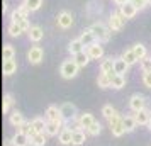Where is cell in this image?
I'll list each match as a JSON object with an SVG mask.
<instances>
[{
	"mask_svg": "<svg viewBox=\"0 0 151 146\" xmlns=\"http://www.w3.org/2000/svg\"><path fill=\"white\" fill-rule=\"evenodd\" d=\"M90 31L93 32V36H95V39L99 42H107L110 39V34H112L109 26H105L104 22H93L90 26Z\"/></svg>",
	"mask_w": 151,
	"mask_h": 146,
	"instance_id": "cell-1",
	"label": "cell"
},
{
	"mask_svg": "<svg viewBox=\"0 0 151 146\" xmlns=\"http://www.w3.org/2000/svg\"><path fill=\"white\" fill-rule=\"evenodd\" d=\"M122 119L124 116L121 112H117L109 119V127H110V132H112V136H116V138H121L122 134H126V129H124V124H122Z\"/></svg>",
	"mask_w": 151,
	"mask_h": 146,
	"instance_id": "cell-2",
	"label": "cell"
},
{
	"mask_svg": "<svg viewBox=\"0 0 151 146\" xmlns=\"http://www.w3.org/2000/svg\"><path fill=\"white\" fill-rule=\"evenodd\" d=\"M78 70H80V66L76 65L75 60H65L60 66V73L65 80H71L78 75Z\"/></svg>",
	"mask_w": 151,
	"mask_h": 146,
	"instance_id": "cell-3",
	"label": "cell"
},
{
	"mask_svg": "<svg viewBox=\"0 0 151 146\" xmlns=\"http://www.w3.org/2000/svg\"><path fill=\"white\" fill-rule=\"evenodd\" d=\"M60 111H61V117L63 121L68 124L70 121H75L78 117V111H76V105L71 104V102H65V104L60 105Z\"/></svg>",
	"mask_w": 151,
	"mask_h": 146,
	"instance_id": "cell-4",
	"label": "cell"
},
{
	"mask_svg": "<svg viewBox=\"0 0 151 146\" xmlns=\"http://www.w3.org/2000/svg\"><path fill=\"white\" fill-rule=\"evenodd\" d=\"M126 17L121 14V10H117V12H112L109 15V29L112 32H116V31H121L124 27V24H126Z\"/></svg>",
	"mask_w": 151,
	"mask_h": 146,
	"instance_id": "cell-5",
	"label": "cell"
},
{
	"mask_svg": "<svg viewBox=\"0 0 151 146\" xmlns=\"http://www.w3.org/2000/svg\"><path fill=\"white\" fill-rule=\"evenodd\" d=\"M129 109L134 114L139 111H143V109H146V97L141 95V93H132L129 99Z\"/></svg>",
	"mask_w": 151,
	"mask_h": 146,
	"instance_id": "cell-6",
	"label": "cell"
},
{
	"mask_svg": "<svg viewBox=\"0 0 151 146\" xmlns=\"http://www.w3.org/2000/svg\"><path fill=\"white\" fill-rule=\"evenodd\" d=\"M42 58H44V51H42L41 46H31L27 51V61L31 65H39L42 61Z\"/></svg>",
	"mask_w": 151,
	"mask_h": 146,
	"instance_id": "cell-7",
	"label": "cell"
},
{
	"mask_svg": "<svg viewBox=\"0 0 151 146\" xmlns=\"http://www.w3.org/2000/svg\"><path fill=\"white\" fill-rule=\"evenodd\" d=\"M56 24H58V27H61V29H70L73 26V15H71V12H68V10L60 12L58 17H56Z\"/></svg>",
	"mask_w": 151,
	"mask_h": 146,
	"instance_id": "cell-8",
	"label": "cell"
},
{
	"mask_svg": "<svg viewBox=\"0 0 151 146\" xmlns=\"http://www.w3.org/2000/svg\"><path fill=\"white\" fill-rule=\"evenodd\" d=\"M85 51L90 56V60H102L104 58V46H102V42H99V41H95L93 44L87 46Z\"/></svg>",
	"mask_w": 151,
	"mask_h": 146,
	"instance_id": "cell-9",
	"label": "cell"
},
{
	"mask_svg": "<svg viewBox=\"0 0 151 146\" xmlns=\"http://www.w3.org/2000/svg\"><path fill=\"white\" fill-rule=\"evenodd\" d=\"M66 126L65 121H48V126H46V134L48 136H60L61 129Z\"/></svg>",
	"mask_w": 151,
	"mask_h": 146,
	"instance_id": "cell-10",
	"label": "cell"
},
{
	"mask_svg": "<svg viewBox=\"0 0 151 146\" xmlns=\"http://www.w3.org/2000/svg\"><path fill=\"white\" fill-rule=\"evenodd\" d=\"M76 122L80 124V127H82V129L85 127V131H87L90 126L95 122V119H93V114H90V112H82V114H78Z\"/></svg>",
	"mask_w": 151,
	"mask_h": 146,
	"instance_id": "cell-11",
	"label": "cell"
},
{
	"mask_svg": "<svg viewBox=\"0 0 151 146\" xmlns=\"http://www.w3.org/2000/svg\"><path fill=\"white\" fill-rule=\"evenodd\" d=\"M58 141H60L63 146L71 145V141H73V129H70L68 124H66V126H65V127L61 129L60 136H58Z\"/></svg>",
	"mask_w": 151,
	"mask_h": 146,
	"instance_id": "cell-12",
	"label": "cell"
},
{
	"mask_svg": "<svg viewBox=\"0 0 151 146\" xmlns=\"http://www.w3.org/2000/svg\"><path fill=\"white\" fill-rule=\"evenodd\" d=\"M27 37H29V41L39 42L44 37V31H42L41 26H31V29L27 31Z\"/></svg>",
	"mask_w": 151,
	"mask_h": 146,
	"instance_id": "cell-13",
	"label": "cell"
},
{
	"mask_svg": "<svg viewBox=\"0 0 151 146\" xmlns=\"http://www.w3.org/2000/svg\"><path fill=\"white\" fill-rule=\"evenodd\" d=\"M127 70H129V65L124 61L122 56L114 58V73H117V75H126Z\"/></svg>",
	"mask_w": 151,
	"mask_h": 146,
	"instance_id": "cell-14",
	"label": "cell"
},
{
	"mask_svg": "<svg viewBox=\"0 0 151 146\" xmlns=\"http://www.w3.org/2000/svg\"><path fill=\"white\" fill-rule=\"evenodd\" d=\"M134 117H136L137 126H148V122L151 121V111L150 109H143V111L136 112Z\"/></svg>",
	"mask_w": 151,
	"mask_h": 146,
	"instance_id": "cell-15",
	"label": "cell"
},
{
	"mask_svg": "<svg viewBox=\"0 0 151 146\" xmlns=\"http://www.w3.org/2000/svg\"><path fill=\"white\" fill-rule=\"evenodd\" d=\"M85 44H83L82 41H80V37H76V39H71L68 44V53L70 55H78V53H82V51H85Z\"/></svg>",
	"mask_w": 151,
	"mask_h": 146,
	"instance_id": "cell-16",
	"label": "cell"
},
{
	"mask_svg": "<svg viewBox=\"0 0 151 146\" xmlns=\"http://www.w3.org/2000/svg\"><path fill=\"white\" fill-rule=\"evenodd\" d=\"M2 71H4L5 77L14 75L15 71H17V61L15 60H4V63H2Z\"/></svg>",
	"mask_w": 151,
	"mask_h": 146,
	"instance_id": "cell-17",
	"label": "cell"
},
{
	"mask_svg": "<svg viewBox=\"0 0 151 146\" xmlns=\"http://www.w3.org/2000/svg\"><path fill=\"white\" fill-rule=\"evenodd\" d=\"M9 122H10V126H14V127H21L24 122H26V119H24V114L19 111H14L10 112V116H9Z\"/></svg>",
	"mask_w": 151,
	"mask_h": 146,
	"instance_id": "cell-18",
	"label": "cell"
},
{
	"mask_svg": "<svg viewBox=\"0 0 151 146\" xmlns=\"http://www.w3.org/2000/svg\"><path fill=\"white\" fill-rule=\"evenodd\" d=\"M44 117L48 119V121H63L61 111H60V107H56V105H49L48 109H46Z\"/></svg>",
	"mask_w": 151,
	"mask_h": 146,
	"instance_id": "cell-19",
	"label": "cell"
},
{
	"mask_svg": "<svg viewBox=\"0 0 151 146\" xmlns=\"http://www.w3.org/2000/svg\"><path fill=\"white\" fill-rule=\"evenodd\" d=\"M12 143H14V146H29V143H31V138H29L26 132L17 131V132L14 134V138H12Z\"/></svg>",
	"mask_w": 151,
	"mask_h": 146,
	"instance_id": "cell-20",
	"label": "cell"
},
{
	"mask_svg": "<svg viewBox=\"0 0 151 146\" xmlns=\"http://www.w3.org/2000/svg\"><path fill=\"white\" fill-rule=\"evenodd\" d=\"M119 10H121V14H122L126 19H132V17H136V14H137V9L134 7L132 2L126 4V5H122V7H119Z\"/></svg>",
	"mask_w": 151,
	"mask_h": 146,
	"instance_id": "cell-21",
	"label": "cell"
},
{
	"mask_svg": "<svg viewBox=\"0 0 151 146\" xmlns=\"http://www.w3.org/2000/svg\"><path fill=\"white\" fill-rule=\"evenodd\" d=\"M31 124H32V127L36 129V132H46V126H48V119L46 117H34L32 121H31Z\"/></svg>",
	"mask_w": 151,
	"mask_h": 146,
	"instance_id": "cell-22",
	"label": "cell"
},
{
	"mask_svg": "<svg viewBox=\"0 0 151 146\" xmlns=\"http://www.w3.org/2000/svg\"><path fill=\"white\" fill-rule=\"evenodd\" d=\"M112 75H114V73H100V75L97 77V85H99L100 88H110Z\"/></svg>",
	"mask_w": 151,
	"mask_h": 146,
	"instance_id": "cell-23",
	"label": "cell"
},
{
	"mask_svg": "<svg viewBox=\"0 0 151 146\" xmlns=\"http://www.w3.org/2000/svg\"><path fill=\"white\" fill-rule=\"evenodd\" d=\"M110 87L116 88V90L124 88L126 87V75H117V73H114L112 75V82H110Z\"/></svg>",
	"mask_w": 151,
	"mask_h": 146,
	"instance_id": "cell-24",
	"label": "cell"
},
{
	"mask_svg": "<svg viewBox=\"0 0 151 146\" xmlns=\"http://www.w3.org/2000/svg\"><path fill=\"white\" fill-rule=\"evenodd\" d=\"M122 124H124V129H126V132H132V131H134V129H136V126H137L134 114H132V116H124Z\"/></svg>",
	"mask_w": 151,
	"mask_h": 146,
	"instance_id": "cell-25",
	"label": "cell"
},
{
	"mask_svg": "<svg viewBox=\"0 0 151 146\" xmlns=\"http://www.w3.org/2000/svg\"><path fill=\"white\" fill-rule=\"evenodd\" d=\"M80 41H82L83 44H85V48H87V46H90V44H93L97 39H95V36H93V32H92L90 27H88V29H85L82 34H80Z\"/></svg>",
	"mask_w": 151,
	"mask_h": 146,
	"instance_id": "cell-26",
	"label": "cell"
},
{
	"mask_svg": "<svg viewBox=\"0 0 151 146\" xmlns=\"http://www.w3.org/2000/svg\"><path fill=\"white\" fill-rule=\"evenodd\" d=\"M85 141H87V134H85L83 129L73 131V141H71V145H73V146H82Z\"/></svg>",
	"mask_w": 151,
	"mask_h": 146,
	"instance_id": "cell-27",
	"label": "cell"
},
{
	"mask_svg": "<svg viewBox=\"0 0 151 146\" xmlns=\"http://www.w3.org/2000/svg\"><path fill=\"white\" fill-rule=\"evenodd\" d=\"M132 51H134V55H136V58L139 61L148 56V49H146V46H144L143 42H136V44L132 46Z\"/></svg>",
	"mask_w": 151,
	"mask_h": 146,
	"instance_id": "cell-28",
	"label": "cell"
},
{
	"mask_svg": "<svg viewBox=\"0 0 151 146\" xmlns=\"http://www.w3.org/2000/svg\"><path fill=\"white\" fill-rule=\"evenodd\" d=\"M100 73H114V58H105L100 61Z\"/></svg>",
	"mask_w": 151,
	"mask_h": 146,
	"instance_id": "cell-29",
	"label": "cell"
},
{
	"mask_svg": "<svg viewBox=\"0 0 151 146\" xmlns=\"http://www.w3.org/2000/svg\"><path fill=\"white\" fill-rule=\"evenodd\" d=\"M73 60L76 61V65H78L80 68H85L90 63V56L87 55V51H82V53H78V55L73 56Z\"/></svg>",
	"mask_w": 151,
	"mask_h": 146,
	"instance_id": "cell-30",
	"label": "cell"
},
{
	"mask_svg": "<svg viewBox=\"0 0 151 146\" xmlns=\"http://www.w3.org/2000/svg\"><path fill=\"white\" fill-rule=\"evenodd\" d=\"M46 141H48V134L46 132H37V134H34L31 138V145L32 146H44Z\"/></svg>",
	"mask_w": 151,
	"mask_h": 146,
	"instance_id": "cell-31",
	"label": "cell"
},
{
	"mask_svg": "<svg viewBox=\"0 0 151 146\" xmlns=\"http://www.w3.org/2000/svg\"><path fill=\"white\" fill-rule=\"evenodd\" d=\"M7 31H9V36H12V37H19V36L24 32V29L21 27L19 22H10L9 27H7Z\"/></svg>",
	"mask_w": 151,
	"mask_h": 146,
	"instance_id": "cell-32",
	"label": "cell"
},
{
	"mask_svg": "<svg viewBox=\"0 0 151 146\" xmlns=\"http://www.w3.org/2000/svg\"><path fill=\"white\" fill-rule=\"evenodd\" d=\"M122 58H124V61L127 63L129 66H132L134 63H137L139 60L136 58V55H134V51H132V48H129V49H126L122 53Z\"/></svg>",
	"mask_w": 151,
	"mask_h": 146,
	"instance_id": "cell-33",
	"label": "cell"
},
{
	"mask_svg": "<svg viewBox=\"0 0 151 146\" xmlns=\"http://www.w3.org/2000/svg\"><path fill=\"white\" fill-rule=\"evenodd\" d=\"M2 58H4V60H15V49H14L12 44H4Z\"/></svg>",
	"mask_w": 151,
	"mask_h": 146,
	"instance_id": "cell-34",
	"label": "cell"
},
{
	"mask_svg": "<svg viewBox=\"0 0 151 146\" xmlns=\"http://www.w3.org/2000/svg\"><path fill=\"white\" fill-rule=\"evenodd\" d=\"M22 4H24L31 12H37L42 5V0H22Z\"/></svg>",
	"mask_w": 151,
	"mask_h": 146,
	"instance_id": "cell-35",
	"label": "cell"
},
{
	"mask_svg": "<svg viewBox=\"0 0 151 146\" xmlns=\"http://www.w3.org/2000/svg\"><path fill=\"white\" fill-rule=\"evenodd\" d=\"M12 104H14V97H12V93H5V95H4V104H2V111H4V114H7V112L10 111Z\"/></svg>",
	"mask_w": 151,
	"mask_h": 146,
	"instance_id": "cell-36",
	"label": "cell"
},
{
	"mask_svg": "<svg viewBox=\"0 0 151 146\" xmlns=\"http://www.w3.org/2000/svg\"><path fill=\"white\" fill-rule=\"evenodd\" d=\"M19 131H22V132H26V134H27L29 138H32V136H34V134H37V132H36V129L34 127H32V124H31V121H26V122H24V124L21 126V127H19Z\"/></svg>",
	"mask_w": 151,
	"mask_h": 146,
	"instance_id": "cell-37",
	"label": "cell"
},
{
	"mask_svg": "<svg viewBox=\"0 0 151 146\" xmlns=\"http://www.w3.org/2000/svg\"><path fill=\"white\" fill-rule=\"evenodd\" d=\"M114 114H116V109L112 107V104H105V105L102 107V116L107 119V121H109V119L112 117Z\"/></svg>",
	"mask_w": 151,
	"mask_h": 146,
	"instance_id": "cell-38",
	"label": "cell"
},
{
	"mask_svg": "<svg viewBox=\"0 0 151 146\" xmlns=\"http://www.w3.org/2000/svg\"><path fill=\"white\" fill-rule=\"evenodd\" d=\"M100 131H102V126H100V122H99V121H95V122H93V124L87 129V132H88L90 136H99V134H100Z\"/></svg>",
	"mask_w": 151,
	"mask_h": 146,
	"instance_id": "cell-39",
	"label": "cell"
},
{
	"mask_svg": "<svg viewBox=\"0 0 151 146\" xmlns=\"http://www.w3.org/2000/svg\"><path fill=\"white\" fill-rule=\"evenodd\" d=\"M139 65H141V70H143V73H150V71H151V58H150V56L143 58V60L139 61Z\"/></svg>",
	"mask_w": 151,
	"mask_h": 146,
	"instance_id": "cell-40",
	"label": "cell"
},
{
	"mask_svg": "<svg viewBox=\"0 0 151 146\" xmlns=\"http://www.w3.org/2000/svg\"><path fill=\"white\" fill-rule=\"evenodd\" d=\"M22 19H26V17L21 14V10H19V9H14V10L10 12V22H21Z\"/></svg>",
	"mask_w": 151,
	"mask_h": 146,
	"instance_id": "cell-41",
	"label": "cell"
},
{
	"mask_svg": "<svg viewBox=\"0 0 151 146\" xmlns=\"http://www.w3.org/2000/svg\"><path fill=\"white\" fill-rule=\"evenodd\" d=\"M132 4H134V7L137 9V10H143L146 5H150V2L148 0H131Z\"/></svg>",
	"mask_w": 151,
	"mask_h": 146,
	"instance_id": "cell-42",
	"label": "cell"
},
{
	"mask_svg": "<svg viewBox=\"0 0 151 146\" xmlns=\"http://www.w3.org/2000/svg\"><path fill=\"white\" fill-rule=\"evenodd\" d=\"M143 85L146 88H151V71L150 73H143Z\"/></svg>",
	"mask_w": 151,
	"mask_h": 146,
	"instance_id": "cell-43",
	"label": "cell"
},
{
	"mask_svg": "<svg viewBox=\"0 0 151 146\" xmlns=\"http://www.w3.org/2000/svg\"><path fill=\"white\" fill-rule=\"evenodd\" d=\"M19 24H21V27L24 29V32H27L29 29H31V22H29V19H22Z\"/></svg>",
	"mask_w": 151,
	"mask_h": 146,
	"instance_id": "cell-44",
	"label": "cell"
},
{
	"mask_svg": "<svg viewBox=\"0 0 151 146\" xmlns=\"http://www.w3.org/2000/svg\"><path fill=\"white\" fill-rule=\"evenodd\" d=\"M131 0H114V4L116 5H119V7H122V5H126V4H129Z\"/></svg>",
	"mask_w": 151,
	"mask_h": 146,
	"instance_id": "cell-45",
	"label": "cell"
},
{
	"mask_svg": "<svg viewBox=\"0 0 151 146\" xmlns=\"http://www.w3.org/2000/svg\"><path fill=\"white\" fill-rule=\"evenodd\" d=\"M7 9H9V4H7V0H4V4H2V12L5 14V12H7Z\"/></svg>",
	"mask_w": 151,
	"mask_h": 146,
	"instance_id": "cell-46",
	"label": "cell"
},
{
	"mask_svg": "<svg viewBox=\"0 0 151 146\" xmlns=\"http://www.w3.org/2000/svg\"><path fill=\"white\" fill-rule=\"evenodd\" d=\"M4 146H14L12 139H5V141H4Z\"/></svg>",
	"mask_w": 151,
	"mask_h": 146,
	"instance_id": "cell-47",
	"label": "cell"
},
{
	"mask_svg": "<svg viewBox=\"0 0 151 146\" xmlns=\"http://www.w3.org/2000/svg\"><path fill=\"white\" fill-rule=\"evenodd\" d=\"M148 129H150V131H151V121H150V122H148Z\"/></svg>",
	"mask_w": 151,
	"mask_h": 146,
	"instance_id": "cell-48",
	"label": "cell"
},
{
	"mask_svg": "<svg viewBox=\"0 0 151 146\" xmlns=\"http://www.w3.org/2000/svg\"><path fill=\"white\" fill-rule=\"evenodd\" d=\"M148 2H150V5H151V0H148Z\"/></svg>",
	"mask_w": 151,
	"mask_h": 146,
	"instance_id": "cell-49",
	"label": "cell"
}]
</instances>
